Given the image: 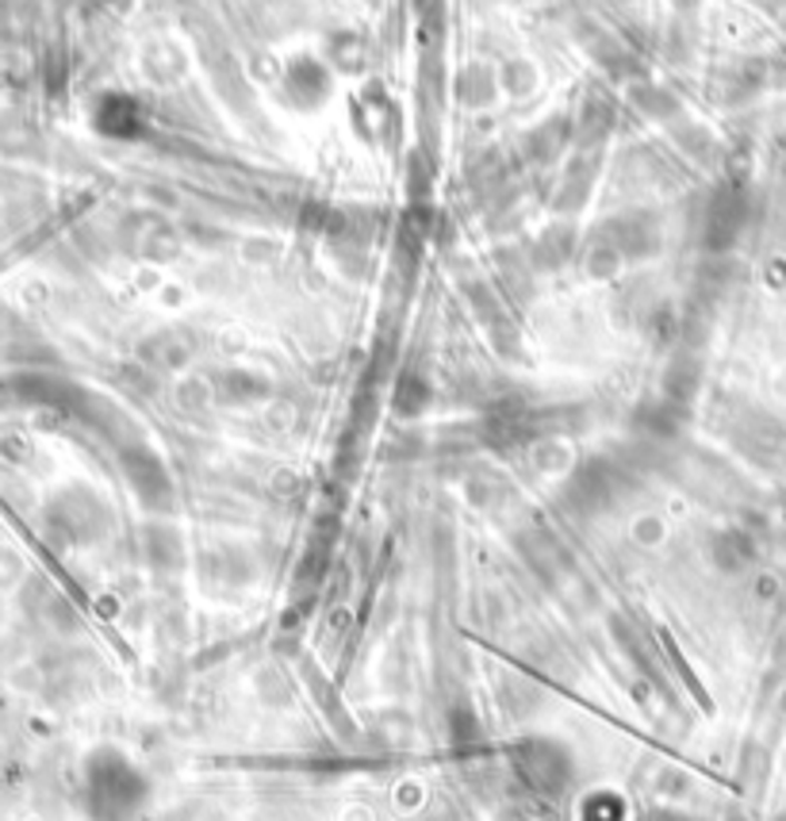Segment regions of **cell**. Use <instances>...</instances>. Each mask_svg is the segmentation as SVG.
<instances>
[{
	"label": "cell",
	"mask_w": 786,
	"mask_h": 821,
	"mask_svg": "<svg viewBox=\"0 0 786 821\" xmlns=\"http://www.w3.org/2000/svg\"><path fill=\"white\" fill-rule=\"evenodd\" d=\"M514 768L522 772V780L530 788H538L541 794H557L568 783L572 768H568V756L560 753V745L552 741H522L514 749Z\"/></svg>",
	"instance_id": "6da1fadb"
},
{
	"label": "cell",
	"mask_w": 786,
	"mask_h": 821,
	"mask_svg": "<svg viewBox=\"0 0 786 821\" xmlns=\"http://www.w3.org/2000/svg\"><path fill=\"white\" fill-rule=\"evenodd\" d=\"M740 227H745V196H740V188L725 185L710 196V204H706L703 242L710 250H725V246H733Z\"/></svg>",
	"instance_id": "7a4b0ae2"
},
{
	"label": "cell",
	"mask_w": 786,
	"mask_h": 821,
	"mask_svg": "<svg viewBox=\"0 0 786 821\" xmlns=\"http://www.w3.org/2000/svg\"><path fill=\"white\" fill-rule=\"evenodd\" d=\"M602 231L610 235L621 257H645L660 246V231H656L652 215H641V212L618 215V219H610Z\"/></svg>",
	"instance_id": "3957f363"
},
{
	"label": "cell",
	"mask_w": 786,
	"mask_h": 821,
	"mask_svg": "<svg viewBox=\"0 0 786 821\" xmlns=\"http://www.w3.org/2000/svg\"><path fill=\"white\" fill-rule=\"evenodd\" d=\"M127 477L138 488V496L154 507H169V477L158 465V457L146 453V449H131L127 453Z\"/></svg>",
	"instance_id": "277c9868"
},
{
	"label": "cell",
	"mask_w": 786,
	"mask_h": 821,
	"mask_svg": "<svg viewBox=\"0 0 786 821\" xmlns=\"http://www.w3.org/2000/svg\"><path fill=\"white\" fill-rule=\"evenodd\" d=\"M580 257H583V270L591 273V276H599V281L615 276L618 262H621L618 246H615V242H610L607 231H599V235H595V238H587V246H583V254H580Z\"/></svg>",
	"instance_id": "5b68a950"
},
{
	"label": "cell",
	"mask_w": 786,
	"mask_h": 821,
	"mask_svg": "<svg viewBox=\"0 0 786 821\" xmlns=\"http://www.w3.org/2000/svg\"><path fill=\"white\" fill-rule=\"evenodd\" d=\"M610 127H615V108H610L607 100L591 97L583 104V111H580V138H583V143H599Z\"/></svg>",
	"instance_id": "8992f818"
},
{
	"label": "cell",
	"mask_w": 786,
	"mask_h": 821,
	"mask_svg": "<svg viewBox=\"0 0 786 821\" xmlns=\"http://www.w3.org/2000/svg\"><path fill=\"white\" fill-rule=\"evenodd\" d=\"M426 403H430L426 380L407 373L400 384H395V411H400V414H419V411H426Z\"/></svg>",
	"instance_id": "52a82bcc"
},
{
	"label": "cell",
	"mask_w": 786,
	"mask_h": 821,
	"mask_svg": "<svg viewBox=\"0 0 786 821\" xmlns=\"http://www.w3.org/2000/svg\"><path fill=\"white\" fill-rule=\"evenodd\" d=\"M215 388H219V400H227V403L257 400V395H265V384H262V380H254V377H238V373L219 377V380H215Z\"/></svg>",
	"instance_id": "ba28073f"
},
{
	"label": "cell",
	"mask_w": 786,
	"mask_h": 821,
	"mask_svg": "<svg viewBox=\"0 0 786 821\" xmlns=\"http://www.w3.org/2000/svg\"><path fill=\"white\" fill-rule=\"evenodd\" d=\"M572 231H549L546 238H541V254H546V262L560 265L564 257H572Z\"/></svg>",
	"instance_id": "9c48e42d"
}]
</instances>
